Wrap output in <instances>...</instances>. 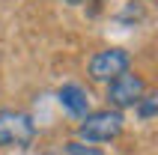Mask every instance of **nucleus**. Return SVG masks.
I'll return each mask as SVG.
<instances>
[{"instance_id": "obj_1", "label": "nucleus", "mask_w": 158, "mask_h": 155, "mask_svg": "<svg viewBox=\"0 0 158 155\" xmlns=\"http://www.w3.org/2000/svg\"><path fill=\"white\" fill-rule=\"evenodd\" d=\"M119 131H123V113L119 111H96L84 116L78 134L87 143H107V140L119 137Z\"/></svg>"}, {"instance_id": "obj_2", "label": "nucleus", "mask_w": 158, "mask_h": 155, "mask_svg": "<svg viewBox=\"0 0 158 155\" xmlns=\"http://www.w3.org/2000/svg\"><path fill=\"white\" fill-rule=\"evenodd\" d=\"M143 95H146V81L134 72H123L107 84V102L114 107H137Z\"/></svg>"}, {"instance_id": "obj_3", "label": "nucleus", "mask_w": 158, "mask_h": 155, "mask_svg": "<svg viewBox=\"0 0 158 155\" xmlns=\"http://www.w3.org/2000/svg\"><path fill=\"white\" fill-rule=\"evenodd\" d=\"M36 128L33 119L21 111H0V146H27Z\"/></svg>"}, {"instance_id": "obj_4", "label": "nucleus", "mask_w": 158, "mask_h": 155, "mask_svg": "<svg viewBox=\"0 0 158 155\" xmlns=\"http://www.w3.org/2000/svg\"><path fill=\"white\" fill-rule=\"evenodd\" d=\"M128 63H131V57L125 51H119V48H105V51L93 54V60H89V78L110 84L114 78L128 72Z\"/></svg>"}, {"instance_id": "obj_5", "label": "nucleus", "mask_w": 158, "mask_h": 155, "mask_svg": "<svg viewBox=\"0 0 158 155\" xmlns=\"http://www.w3.org/2000/svg\"><path fill=\"white\" fill-rule=\"evenodd\" d=\"M57 95H60V104H63V107H66V111L72 113V116L84 119V116L89 113V95L84 93V90H81L78 84H63Z\"/></svg>"}, {"instance_id": "obj_6", "label": "nucleus", "mask_w": 158, "mask_h": 155, "mask_svg": "<svg viewBox=\"0 0 158 155\" xmlns=\"http://www.w3.org/2000/svg\"><path fill=\"white\" fill-rule=\"evenodd\" d=\"M66 152L69 155H105L98 146H87V143H81V140H69V143H66Z\"/></svg>"}, {"instance_id": "obj_7", "label": "nucleus", "mask_w": 158, "mask_h": 155, "mask_svg": "<svg viewBox=\"0 0 158 155\" xmlns=\"http://www.w3.org/2000/svg\"><path fill=\"white\" fill-rule=\"evenodd\" d=\"M155 102H158V98H155L152 93H146L140 102H137V104H140V116H143V119H149L152 113H155Z\"/></svg>"}, {"instance_id": "obj_8", "label": "nucleus", "mask_w": 158, "mask_h": 155, "mask_svg": "<svg viewBox=\"0 0 158 155\" xmlns=\"http://www.w3.org/2000/svg\"><path fill=\"white\" fill-rule=\"evenodd\" d=\"M66 3H72V6H81V3H87V0H66Z\"/></svg>"}, {"instance_id": "obj_9", "label": "nucleus", "mask_w": 158, "mask_h": 155, "mask_svg": "<svg viewBox=\"0 0 158 155\" xmlns=\"http://www.w3.org/2000/svg\"><path fill=\"white\" fill-rule=\"evenodd\" d=\"M45 155H57V152H45Z\"/></svg>"}]
</instances>
